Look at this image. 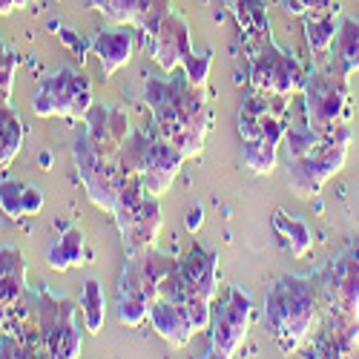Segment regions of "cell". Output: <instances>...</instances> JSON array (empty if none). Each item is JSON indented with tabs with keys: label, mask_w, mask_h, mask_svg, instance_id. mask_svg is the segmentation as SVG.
<instances>
[{
	"label": "cell",
	"mask_w": 359,
	"mask_h": 359,
	"mask_svg": "<svg viewBox=\"0 0 359 359\" xmlns=\"http://www.w3.org/2000/svg\"><path fill=\"white\" fill-rule=\"evenodd\" d=\"M144 101L153 109L158 135L167 138L184 158H198L204 153V138L210 133V107L184 69L182 75L170 72V78H147Z\"/></svg>",
	"instance_id": "obj_1"
},
{
	"label": "cell",
	"mask_w": 359,
	"mask_h": 359,
	"mask_svg": "<svg viewBox=\"0 0 359 359\" xmlns=\"http://www.w3.org/2000/svg\"><path fill=\"white\" fill-rule=\"evenodd\" d=\"M316 282L327 327L313 356H348L359 345V242L327 262Z\"/></svg>",
	"instance_id": "obj_2"
},
{
	"label": "cell",
	"mask_w": 359,
	"mask_h": 359,
	"mask_svg": "<svg viewBox=\"0 0 359 359\" xmlns=\"http://www.w3.org/2000/svg\"><path fill=\"white\" fill-rule=\"evenodd\" d=\"M322 316L319 282L313 276H282L264 296V322L285 353L302 345Z\"/></svg>",
	"instance_id": "obj_3"
},
{
	"label": "cell",
	"mask_w": 359,
	"mask_h": 359,
	"mask_svg": "<svg viewBox=\"0 0 359 359\" xmlns=\"http://www.w3.org/2000/svg\"><path fill=\"white\" fill-rule=\"evenodd\" d=\"M72 153H75V167H78V175L86 187L89 201L101 207V210L112 213L115 198L130 178V172L124 170V161H121V144L98 141L83 130L75 138Z\"/></svg>",
	"instance_id": "obj_4"
},
{
	"label": "cell",
	"mask_w": 359,
	"mask_h": 359,
	"mask_svg": "<svg viewBox=\"0 0 359 359\" xmlns=\"http://www.w3.org/2000/svg\"><path fill=\"white\" fill-rule=\"evenodd\" d=\"M121 161L130 175L141 178V184L149 196L161 198L175 182L184 156L161 135H147L141 130H130V135L121 144Z\"/></svg>",
	"instance_id": "obj_5"
},
{
	"label": "cell",
	"mask_w": 359,
	"mask_h": 359,
	"mask_svg": "<svg viewBox=\"0 0 359 359\" xmlns=\"http://www.w3.org/2000/svg\"><path fill=\"white\" fill-rule=\"evenodd\" d=\"M29 308H32V319L41 331L43 351L46 356L55 359H75L81 356L83 348V334L75 322V302L69 296H57L46 287L26 290Z\"/></svg>",
	"instance_id": "obj_6"
},
{
	"label": "cell",
	"mask_w": 359,
	"mask_h": 359,
	"mask_svg": "<svg viewBox=\"0 0 359 359\" xmlns=\"http://www.w3.org/2000/svg\"><path fill=\"white\" fill-rule=\"evenodd\" d=\"M348 147H351V130L345 124H339L337 130L327 133L311 153L299 156V158H287V184L296 196H316L322 190V184L331 175H337L345 167L348 158Z\"/></svg>",
	"instance_id": "obj_7"
},
{
	"label": "cell",
	"mask_w": 359,
	"mask_h": 359,
	"mask_svg": "<svg viewBox=\"0 0 359 359\" xmlns=\"http://www.w3.org/2000/svg\"><path fill=\"white\" fill-rule=\"evenodd\" d=\"M93 107V83L75 67H61L46 75L32 98V109L41 118H72L83 121V115Z\"/></svg>",
	"instance_id": "obj_8"
},
{
	"label": "cell",
	"mask_w": 359,
	"mask_h": 359,
	"mask_svg": "<svg viewBox=\"0 0 359 359\" xmlns=\"http://www.w3.org/2000/svg\"><path fill=\"white\" fill-rule=\"evenodd\" d=\"M250 83L259 93H271V95H293L296 89H302L305 83V69L296 61L293 55L276 46L271 35H264L262 41L250 43Z\"/></svg>",
	"instance_id": "obj_9"
},
{
	"label": "cell",
	"mask_w": 359,
	"mask_h": 359,
	"mask_svg": "<svg viewBox=\"0 0 359 359\" xmlns=\"http://www.w3.org/2000/svg\"><path fill=\"white\" fill-rule=\"evenodd\" d=\"M302 98H305V118L308 127L327 135L339 127L342 118H348V75L334 72H313L305 75L302 83Z\"/></svg>",
	"instance_id": "obj_10"
},
{
	"label": "cell",
	"mask_w": 359,
	"mask_h": 359,
	"mask_svg": "<svg viewBox=\"0 0 359 359\" xmlns=\"http://www.w3.org/2000/svg\"><path fill=\"white\" fill-rule=\"evenodd\" d=\"M250 316H253V302L245 290L230 287L227 296L213 308L210 316V353L207 356H222L230 359L242 348L248 331H250Z\"/></svg>",
	"instance_id": "obj_11"
},
{
	"label": "cell",
	"mask_w": 359,
	"mask_h": 359,
	"mask_svg": "<svg viewBox=\"0 0 359 359\" xmlns=\"http://www.w3.org/2000/svg\"><path fill=\"white\" fill-rule=\"evenodd\" d=\"M32 319L26 299V262L18 248H0V331L18 334Z\"/></svg>",
	"instance_id": "obj_12"
},
{
	"label": "cell",
	"mask_w": 359,
	"mask_h": 359,
	"mask_svg": "<svg viewBox=\"0 0 359 359\" xmlns=\"http://www.w3.org/2000/svg\"><path fill=\"white\" fill-rule=\"evenodd\" d=\"M175 259L161 253L156 245L130 253L121 271V282H118V296H135L144 299L147 305H153L161 296V282L170 276V271H175Z\"/></svg>",
	"instance_id": "obj_13"
},
{
	"label": "cell",
	"mask_w": 359,
	"mask_h": 359,
	"mask_svg": "<svg viewBox=\"0 0 359 359\" xmlns=\"http://www.w3.org/2000/svg\"><path fill=\"white\" fill-rule=\"evenodd\" d=\"M147 43V55L156 57V64L170 75L175 69H182L184 61L193 52V43H190V23L184 15L178 12H170L161 23V29L153 35V38H144Z\"/></svg>",
	"instance_id": "obj_14"
},
{
	"label": "cell",
	"mask_w": 359,
	"mask_h": 359,
	"mask_svg": "<svg viewBox=\"0 0 359 359\" xmlns=\"http://www.w3.org/2000/svg\"><path fill=\"white\" fill-rule=\"evenodd\" d=\"M175 276L182 279V285L187 290L216 302V296H219V256H216V250L193 245L190 253L175 264Z\"/></svg>",
	"instance_id": "obj_15"
},
{
	"label": "cell",
	"mask_w": 359,
	"mask_h": 359,
	"mask_svg": "<svg viewBox=\"0 0 359 359\" xmlns=\"http://www.w3.org/2000/svg\"><path fill=\"white\" fill-rule=\"evenodd\" d=\"M164 227V213H161V201L156 196H147L144 204L135 210V216L118 227L121 233V245H124V253H138V250H147L156 245V238Z\"/></svg>",
	"instance_id": "obj_16"
},
{
	"label": "cell",
	"mask_w": 359,
	"mask_h": 359,
	"mask_svg": "<svg viewBox=\"0 0 359 359\" xmlns=\"http://www.w3.org/2000/svg\"><path fill=\"white\" fill-rule=\"evenodd\" d=\"M149 322H153L156 334L161 339H167L170 345H175V348H184L198 334L187 308L172 302V299H164V296H158L156 302L149 305Z\"/></svg>",
	"instance_id": "obj_17"
},
{
	"label": "cell",
	"mask_w": 359,
	"mask_h": 359,
	"mask_svg": "<svg viewBox=\"0 0 359 359\" xmlns=\"http://www.w3.org/2000/svg\"><path fill=\"white\" fill-rule=\"evenodd\" d=\"M133 46H135V38L127 26H115V29H101V32L93 38L89 49H93L98 57H101V69L104 75H115L121 69L130 57H133Z\"/></svg>",
	"instance_id": "obj_18"
},
{
	"label": "cell",
	"mask_w": 359,
	"mask_h": 359,
	"mask_svg": "<svg viewBox=\"0 0 359 359\" xmlns=\"http://www.w3.org/2000/svg\"><path fill=\"white\" fill-rule=\"evenodd\" d=\"M224 6L236 18L238 29H242V41L248 46L271 35V18H267L264 0H224Z\"/></svg>",
	"instance_id": "obj_19"
},
{
	"label": "cell",
	"mask_w": 359,
	"mask_h": 359,
	"mask_svg": "<svg viewBox=\"0 0 359 359\" xmlns=\"http://www.w3.org/2000/svg\"><path fill=\"white\" fill-rule=\"evenodd\" d=\"M46 262L52 271H69L75 264H83L86 262V238L78 227H67L61 236L55 238L46 250Z\"/></svg>",
	"instance_id": "obj_20"
},
{
	"label": "cell",
	"mask_w": 359,
	"mask_h": 359,
	"mask_svg": "<svg viewBox=\"0 0 359 359\" xmlns=\"http://www.w3.org/2000/svg\"><path fill=\"white\" fill-rule=\"evenodd\" d=\"M23 121L9 98L0 95V164H12L23 147Z\"/></svg>",
	"instance_id": "obj_21"
},
{
	"label": "cell",
	"mask_w": 359,
	"mask_h": 359,
	"mask_svg": "<svg viewBox=\"0 0 359 359\" xmlns=\"http://www.w3.org/2000/svg\"><path fill=\"white\" fill-rule=\"evenodd\" d=\"M273 230L285 238L287 242V248H290V253L293 256H308L311 253V245H313V238H311V230H308V224L299 219V216H293V213H285V210H276L273 213Z\"/></svg>",
	"instance_id": "obj_22"
},
{
	"label": "cell",
	"mask_w": 359,
	"mask_h": 359,
	"mask_svg": "<svg viewBox=\"0 0 359 359\" xmlns=\"http://www.w3.org/2000/svg\"><path fill=\"white\" fill-rule=\"evenodd\" d=\"M337 57L342 75H353L359 72V20L353 18H342L339 29H337Z\"/></svg>",
	"instance_id": "obj_23"
},
{
	"label": "cell",
	"mask_w": 359,
	"mask_h": 359,
	"mask_svg": "<svg viewBox=\"0 0 359 359\" xmlns=\"http://www.w3.org/2000/svg\"><path fill=\"white\" fill-rule=\"evenodd\" d=\"M337 15L339 12H325V15H308L305 18V35L313 55H325L337 41Z\"/></svg>",
	"instance_id": "obj_24"
},
{
	"label": "cell",
	"mask_w": 359,
	"mask_h": 359,
	"mask_svg": "<svg viewBox=\"0 0 359 359\" xmlns=\"http://www.w3.org/2000/svg\"><path fill=\"white\" fill-rule=\"evenodd\" d=\"M81 311H83V325L89 334H101L104 319H107V299L101 290L98 279H86L83 293H81Z\"/></svg>",
	"instance_id": "obj_25"
},
{
	"label": "cell",
	"mask_w": 359,
	"mask_h": 359,
	"mask_svg": "<svg viewBox=\"0 0 359 359\" xmlns=\"http://www.w3.org/2000/svg\"><path fill=\"white\" fill-rule=\"evenodd\" d=\"M172 9H170V0H138V15H135V29L144 35V38H153L158 29H161V23H164V18L170 15Z\"/></svg>",
	"instance_id": "obj_26"
},
{
	"label": "cell",
	"mask_w": 359,
	"mask_h": 359,
	"mask_svg": "<svg viewBox=\"0 0 359 359\" xmlns=\"http://www.w3.org/2000/svg\"><path fill=\"white\" fill-rule=\"evenodd\" d=\"M325 135L322 133H316L313 127H287L285 130V149H287V158H299V156H305V153H311V149L322 141Z\"/></svg>",
	"instance_id": "obj_27"
},
{
	"label": "cell",
	"mask_w": 359,
	"mask_h": 359,
	"mask_svg": "<svg viewBox=\"0 0 359 359\" xmlns=\"http://www.w3.org/2000/svg\"><path fill=\"white\" fill-rule=\"evenodd\" d=\"M23 190H26V182H15V178L0 182V210H4L9 219H23L26 216V210H23Z\"/></svg>",
	"instance_id": "obj_28"
},
{
	"label": "cell",
	"mask_w": 359,
	"mask_h": 359,
	"mask_svg": "<svg viewBox=\"0 0 359 359\" xmlns=\"http://www.w3.org/2000/svg\"><path fill=\"white\" fill-rule=\"evenodd\" d=\"M282 9L287 15H299V18H308V15H325V12H339L337 0H279Z\"/></svg>",
	"instance_id": "obj_29"
},
{
	"label": "cell",
	"mask_w": 359,
	"mask_h": 359,
	"mask_svg": "<svg viewBox=\"0 0 359 359\" xmlns=\"http://www.w3.org/2000/svg\"><path fill=\"white\" fill-rule=\"evenodd\" d=\"M210 67H213V52H190V57L184 61V75L196 83V86H204L207 78H210Z\"/></svg>",
	"instance_id": "obj_30"
},
{
	"label": "cell",
	"mask_w": 359,
	"mask_h": 359,
	"mask_svg": "<svg viewBox=\"0 0 359 359\" xmlns=\"http://www.w3.org/2000/svg\"><path fill=\"white\" fill-rule=\"evenodd\" d=\"M15 69H18V55L6 46L4 38H0V95H4V98H12Z\"/></svg>",
	"instance_id": "obj_31"
},
{
	"label": "cell",
	"mask_w": 359,
	"mask_h": 359,
	"mask_svg": "<svg viewBox=\"0 0 359 359\" xmlns=\"http://www.w3.org/2000/svg\"><path fill=\"white\" fill-rule=\"evenodd\" d=\"M101 15L115 26H133L138 15V0H109Z\"/></svg>",
	"instance_id": "obj_32"
},
{
	"label": "cell",
	"mask_w": 359,
	"mask_h": 359,
	"mask_svg": "<svg viewBox=\"0 0 359 359\" xmlns=\"http://www.w3.org/2000/svg\"><path fill=\"white\" fill-rule=\"evenodd\" d=\"M23 210H26V216L41 213L43 210V190L26 184V190H23Z\"/></svg>",
	"instance_id": "obj_33"
},
{
	"label": "cell",
	"mask_w": 359,
	"mask_h": 359,
	"mask_svg": "<svg viewBox=\"0 0 359 359\" xmlns=\"http://www.w3.org/2000/svg\"><path fill=\"white\" fill-rule=\"evenodd\" d=\"M0 356H26V348H23L20 337H15V334L0 337Z\"/></svg>",
	"instance_id": "obj_34"
},
{
	"label": "cell",
	"mask_w": 359,
	"mask_h": 359,
	"mask_svg": "<svg viewBox=\"0 0 359 359\" xmlns=\"http://www.w3.org/2000/svg\"><path fill=\"white\" fill-rule=\"evenodd\" d=\"M201 222H204V210H201V207H198V204H196V207H190V210H187V219H184L187 230H190V233H198Z\"/></svg>",
	"instance_id": "obj_35"
},
{
	"label": "cell",
	"mask_w": 359,
	"mask_h": 359,
	"mask_svg": "<svg viewBox=\"0 0 359 359\" xmlns=\"http://www.w3.org/2000/svg\"><path fill=\"white\" fill-rule=\"evenodd\" d=\"M29 0H0V15H12L18 9H23Z\"/></svg>",
	"instance_id": "obj_36"
},
{
	"label": "cell",
	"mask_w": 359,
	"mask_h": 359,
	"mask_svg": "<svg viewBox=\"0 0 359 359\" xmlns=\"http://www.w3.org/2000/svg\"><path fill=\"white\" fill-rule=\"evenodd\" d=\"M61 38H64V41H67L69 46H75V49L81 52V57H86V55H83V52H86V43H81V41H78V38H75V35L69 32V29H61Z\"/></svg>",
	"instance_id": "obj_37"
},
{
	"label": "cell",
	"mask_w": 359,
	"mask_h": 359,
	"mask_svg": "<svg viewBox=\"0 0 359 359\" xmlns=\"http://www.w3.org/2000/svg\"><path fill=\"white\" fill-rule=\"evenodd\" d=\"M41 164L49 170V164H52V156H41Z\"/></svg>",
	"instance_id": "obj_38"
}]
</instances>
